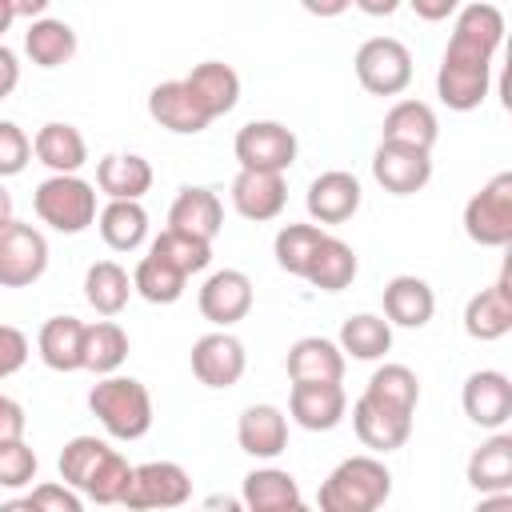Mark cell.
I'll list each match as a JSON object with an SVG mask.
<instances>
[{
    "label": "cell",
    "instance_id": "obj_21",
    "mask_svg": "<svg viewBox=\"0 0 512 512\" xmlns=\"http://www.w3.org/2000/svg\"><path fill=\"white\" fill-rule=\"evenodd\" d=\"M148 116L160 124V128H168V132H176V136H196V132H204L212 120L204 116V108L192 100V92L184 88V80H164V84H156L152 92H148Z\"/></svg>",
    "mask_w": 512,
    "mask_h": 512
},
{
    "label": "cell",
    "instance_id": "obj_27",
    "mask_svg": "<svg viewBox=\"0 0 512 512\" xmlns=\"http://www.w3.org/2000/svg\"><path fill=\"white\" fill-rule=\"evenodd\" d=\"M464 476L480 496L512 492V436L508 432H492L480 448H472Z\"/></svg>",
    "mask_w": 512,
    "mask_h": 512
},
{
    "label": "cell",
    "instance_id": "obj_9",
    "mask_svg": "<svg viewBox=\"0 0 512 512\" xmlns=\"http://www.w3.org/2000/svg\"><path fill=\"white\" fill-rule=\"evenodd\" d=\"M48 268V240L40 228L24 220H8L0 228V288H28Z\"/></svg>",
    "mask_w": 512,
    "mask_h": 512
},
{
    "label": "cell",
    "instance_id": "obj_33",
    "mask_svg": "<svg viewBox=\"0 0 512 512\" xmlns=\"http://www.w3.org/2000/svg\"><path fill=\"white\" fill-rule=\"evenodd\" d=\"M296 500H300V484L284 468H252L240 484L244 512H272V508H288Z\"/></svg>",
    "mask_w": 512,
    "mask_h": 512
},
{
    "label": "cell",
    "instance_id": "obj_11",
    "mask_svg": "<svg viewBox=\"0 0 512 512\" xmlns=\"http://www.w3.org/2000/svg\"><path fill=\"white\" fill-rule=\"evenodd\" d=\"M196 304H200V316L224 332L228 324H236L252 312V280L240 268H220L200 284Z\"/></svg>",
    "mask_w": 512,
    "mask_h": 512
},
{
    "label": "cell",
    "instance_id": "obj_48",
    "mask_svg": "<svg viewBox=\"0 0 512 512\" xmlns=\"http://www.w3.org/2000/svg\"><path fill=\"white\" fill-rule=\"evenodd\" d=\"M16 84H20V60H16V52L8 44H0V100L12 96Z\"/></svg>",
    "mask_w": 512,
    "mask_h": 512
},
{
    "label": "cell",
    "instance_id": "obj_37",
    "mask_svg": "<svg viewBox=\"0 0 512 512\" xmlns=\"http://www.w3.org/2000/svg\"><path fill=\"white\" fill-rule=\"evenodd\" d=\"M128 360V332L116 320L84 324V368L96 376H116V368Z\"/></svg>",
    "mask_w": 512,
    "mask_h": 512
},
{
    "label": "cell",
    "instance_id": "obj_57",
    "mask_svg": "<svg viewBox=\"0 0 512 512\" xmlns=\"http://www.w3.org/2000/svg\"><path fill=\"white\" fill-rule=\"evenodd\" d=\"M272 512H312L304 500H296V504H288V508H272Z\"/></svg>",
    "mask_w": 512,
    "mask_h": 512
},
{
    "label": "cell",
    "instance_id": "obj_47",
    "mask_svg": "<svg viewBox=\"0 0 512 512\" xmlns=\"http://www.w3.org/2000/svg\"><path fill=\"white\" fill-rule=\"evenodd\" d=\"M24 428H28V416H24L20 400H12V396L0 392V444L24 440Z\"/></svg>",
    "mask_w": 512,
    "mask_h": 512
},
{
    "label": "cell",
    "instance_id": "obj_55",
    "mask_svg": "<svg viewBox=\"0 0 512 512\" xmlns=\"http://www.w3.org/2000/svg\"><path fill=\"white\" fill-rule=\"evenodd\" d=\"M12 220V192L4 188V180H0V228Z\"/></svg>",
    "mask_w": 512,
    "mask_h": 512
},
{
    "label": "cell",
    "instance_id": "obj_15",
    "mask_svg": "<svg viewBox=\"0 0 512 512\" xmlns=\"http://www.w3.org/2000/svg\"><path fill=\"white\" fill-rule=\"evenodd\" d=\"M464 332L480 344H492L512 332V288H508V268L496 276V284L480 288L464 304Z\"/></svg>",
    "mask_w": 512,
    "mask_h": 512
},
{
    "label": "cell",
    "instance_id": "obj_13",
    "mask_svg": "<svg viewBox=\"0 0 512 512\" xmlns=\"http://www.w3.org/2000/svg\"><path fill=\"white\" fill-rule=\"evenodd\" d=\"M248 368L244 344L232 332H208L192 344V376L204 388H232Z\"/></svg>",
    "mask_w": 512,
    "mask_h": 512
},
{
    "label": "cell",
    "instance_id": "obj_53",
    "mask_svg": "<svg viewBox=\"0 0 512 512\" xmlns=\"http://www.w3.org/2000/svg\"><path fill=\"white\" fill-rule=\"evenodd\" d=\"M356 8L360 12H368V16H388V12H396V0H384V4H376V0H356Z\"/></svg>",
    "mask_w": 512,
    "mask_h": 512
},
{
    "label": "cell",
    "instance_id": "obj_28",
    "mask_svg": "<svg viewBox=\"0 0 512 512\" xmlns=\"http://www.w3.org/2000/svg\"><path fill=\"white\" fill-rule=\"evenodd\" d=\"M352 428H356V436H360L364 448H372V452H396L412 436V416L388 412V408H380V404H372V400L360 396L352 404Z\"/></svg>",
    "mask_w": 512,
    "mask_h": 512
},
{
    "label": "cell",
    "instance_id": "obj_1",
    "mask_svg": "<svg viewBox=\"0 0 512 512\" xmlns=\"http://www.w3.org/2000/svg\"><path fill=\"white\" fill-rule=\"evenodd\" d=\"M504 44V12L488 0L456 8L452 36L436 68V96L452 112H472L492 88V60Z\"/></svg>",
    "mask_w": 512,
    "mask_h": 512
},
{
    "label": "cell",
    "instance_id": "obj_31",
    "mask_svg": "<svg viewBox=\"0 0 512 512\" xmlns=\"http://www.w3.org/2000/svg\"><path fill=\"white\" fill-rule=\"evenodd\" d=\"M360 396L372 400V404H380V408H388V412L412 416L416 404H420V380H416V372L408 364H380L368 376V384H364Z\"/></svg>",
    "mask_w": 512,
    "mask_h": 512
},
{
    "label": "cell",
    "instance_id": "obj_49",
    "mask_svg": "<svg viewBox=\"0 0 512 512\" xmlns=\"http://www.w3.org/2000/svg\"><path fill=\"white\" fill-rule=\"evenodd\" d=\"M456 0H412V12L420 16V20H448V16H456Z\"/></svg>",
    "mask_w": 512,
    "mask_h": 512
},
{
    "label": "cell",
    "instance_id": "obj_5",
    "mask_svg": "<svg viewBox=\"0 0 512 512\" xmlns=\"http://www.w3.org/2000/svg\"><path fill=\"white\" fill-rule=\"evenodd\" d=\"M464 232L480 248L512 244V172H496L464 204Z\"/></svg>",
    "mask_w": 512,
    "mask_h": 512
},
{
    "label": "cell",
    "instance_id": "obj_42",
    "mask_svg": "<svg viewBox=\"0 0 512 512\" xmlns=\"http://www.w3.org/2000/svg\"><path fill=\"white\" fill-rule=\"evenodd\" d=\"M128 480H132V464L112 448L100 464H96V472L84 480V496L88 500H96V504H120L124 500V492H128Z\"/></svg>",
    "mask_w": 512,
    "mask_h": 512
},
{
    "label": "cell",
    "instance_id": "obj_23",
    "mask_svg": "<svg viewBox=\"0 0 512 512\" xmlns=\"http://www.w3.org/2000/svg\"><path fill=\"white\" fill-rule=\"evenodd\" d=\"M32 152L44 168H52V176H76L88 160V144H84L80 128L68 120L40 124V132L32 136Z\"/></svg>",
    "mask_w": 512,
    "mask_h": 512
},
{
    "label": "cell",
    "instance_id": "obj_14",
    "mask_svg": "<svg viewBox=\"0 0 512 512\" xmlns=\"http://www.w3.org/2000/svg\"><path fill=\"white\" fill-rule=\"evenodd\" d=\"M364 192H360V180L344 168H332V172H320L312 184H308V216L312 224H344L356 216Z\"/></svg>",
    "mask_w": 512,
    "mask_h": 512
},
{
    "label": "cell",
    "instance_id": "obj_30",
    "mask_svg": "<svg viewBox=\"0 0 512 512\" xmlns=\"http://www.w3.org/2000/svg\"><path fill=\"white\" fill-rule=\"evenodd\" d=\"M96 228L112 252H136L148 240V212L140 200H108L96 212Z\"/></svg>",
    "mask_w": 512,
    "mask_h": 512
},
{
    "label": "cell",
    "instance_id": "obj_51",
    "mask_svg": "<svg viewBox=\"0 0 512 512\" xmlns=\"http://www.w3.org/2000/svg\"><path fill=\"white\" fill-rule=\"evenodd\" d=\"M472 512H512V492H492V496H480V504Z\"/></svg>",
    "mask_w": 512,
    "mask_h": 512
},
{
    "label": "cell",
    "instance_id": "obj_2",
    "mask_svg": "<svg viewBox=\"0 0 512 512\" xmlns=\"http://www.w3.org/2000/svg\"><path fill=\"white\" fill-rule=\"evenodd\" d=\"M392 496V472L376 456L340 460L316 492V512H380Z\"/></svg>",
    "mask_w": 512,
    "mask_h": 512
},
{
    "label": "cell",
    "instance_id": "obj_32",
    "mask_svg": "<svg viewBox=\"0 0 512 512\" xmlns=\"http://www.w3.org/2000/svg\"><path fill=\"white\" fill-rule=\"evenodd\" d=\"M24 52L36 68H60L76 56V32H72V24L56 20V16H40L24 32Z\"/></svg>",
    "mask_w": 512,
    "mask_h": 512
},
{
    "label": "cell",
    "instance_id": "obj_3",
    "mask_svg": "<svg viewBox=\"0 0 512 512\" xmlns=\"http://www.w3.org/2000/svg\"><path fill=\"white\" fill-rule=\"evenodd\" d=\"M88 408L112 440H140L152 428V396L136 376H100L88 392Z\"/></svg>",
    "mask_w": 512,
    "mask_h": 512
},
{
    "label": "cell",
    "instance_id": "obj_16",
    "mask_svg": "<svg viewBox=\"0 0 512 512\" xmlns=\"http://www.w3.org/2000/svg\"><path fill=\"white\" fill-rule=\"evenodd\" d=\"M168 228L212 244L216 232L224 228V204H220V196L212 188H200V184L180 188L176 200H172V208H168Z\"/></svg>",
    "mask_w": 512,
    "mask_h": 512
},
{
    "label": "cell",
    "instance_id": "obj_26",
    "mask_svg": "<svg viewBox=\"0 0 512 512\" xmlns=\"http://www.w3.org/2000/svg\"><path fill=\"white\" fill-rule=\"evenodd\" d=\"M36 352L52 372H80L84 368V320L76 316H48L36 336Z\"/></svg>",
    "mask_w": 512,
    "mask_h": 512
},
{
    "label": "cell",
    "instance_id": "obj_18",
    "mask_svg": "<svg viewBox=\"0 0 512 512\" xmlns=\"http://www.w3.org/2000/svg\"><path fill=\"white\" fill-rule=\"evenodd\" d=\"M284 368H288L292 384H340L344 380V352L336 348V340L300 336L288 348Z\"/></svg>",
    "mask_w": 512,
    "mask_h": 512
},
{
    "label": "cell",
    "instance_id": "obj_43",
    "mask_svg": "<svg viewBox=\"0 0 512 512\" xmlns=\"http://www.w3.org/2000/svg\"><path fill=\"white\" fill-rule=\"evenodd\" d=\"M36 476V452L24 440L0 444V488H24Z\"/></svg>",
    "mask_w": 512,
    "mask_h": 512
},
{
    "label": "cell",
    "instance_id": "obj_12",
    "mask_svg": "<svg viewBox=\"0 0 512 512\" xmlns=\"http://www.w3.org/2000/svg\"><path fill=\"white\" fill-rule=\"evenodd\" d=\"M460 404H464V416L480 428H492L500 432L512 416V380L496 368H480L464 380L460 388Z\"/></svg>",
    "mask_w": 512,
    "mask_h": 512
},
{
    "label": "cell",
    "instance_id": "obj_8",
    "mask_svg": "<svg viewBox=\"0 0 512 512\" xmlns=\"http://www.w3.org/2000/svg\"><path fill=\"white\" fill-rule=\"evenodd\" d=\"M232 152L240 160L244 172H288L296 164V132L280 120H248L236 140H232Z\"/></svg>",
    "mask_w": 512,
    "mask_h": 512
},
{
    "label": "cell",
    "instance_id": "obj_25",
    "mask_svg": "<svg viewBox=\"0 0 512 512\" xmlns=\"http://www.w3.org/2000/svg\"><path fill=\"white\" fill-rule=\"evenodd\" d=\"M436 312V292L420 276H392L384 284V320L400 328H424Z\"/></svg>",
    "mask_w": 512,
    "mask_h": 512
},
{
    "label": "cell",
    "instance_id": "obj_50",
    "mask_svg": "<svg viewBox=\"0 0 512 512\" xmlns=\"http://www.w3.org/2000/svg\"><path fill=\"white\" fill-rule=\"evenodd\" d=\"M200 512H244L240 496H228V492H212L200 500Z\"/></svg>",
    "mask_w": 512,
    "mask_h": 512
},
{
    "label": "cell",
    "instance_id": "obj_20",
    "mask_svg": "<svg viewBox=\"0 0 512 512\" xmlns=\"http://www.w3.org/2000/svg\"><path fill=\"white\" fill-rule=\"evenodd\" d=\"M288 412L308 432H332L348 412V396L340 384H292Z\"/></svg>",
    "mask_w": 512,
    "mask_h": 512
},
{
    "label": "cell",
    "instance_id": "obj_34",
    "mask_svg": "<svg viewBox=\"0 0 512 512\" xmlns=\"http://www.w3.org/2000/svg\"><path fill=\"white\" fill-rule=\"evenodd\" d=\"M360 272V260L352 252V244H344L340 236H324V244L316 248L312 264H308V284L320 292H344Z\"/></svg>",
    "mask_w": 512,
    "mask_h": 512
},
{
    "label": "cell",
    "instance_id": "obj_4",
    "mask_svg": "<svg viewBox=\"0 0 512 512\" xmlns=\"http://www.w3.org/2000/svg\"><path fill=\"white\" fill-rule=\"evenodd\" d=\"M32 208H36L40 224H48L64 236H76L88 224H96V184H88L80 176H48L36 184Z\"/></svg>",
    "mask_w": 512,
    "mask_h": 512
},
{
    "label": "cell",
    "instance_id": "obj_54",
    "mask_svg": "<svg viewBox=\"0 0 512 512\" xmlns=\"http://www.w3.org/2000/svg\"><path fill=\"white\" fill-rule=\"evenodd\" d=\"M12 24H16V8H12V0H0V36H4Z\"/></svg>",
    "mask_w": 512,
    "mask_h": 512
},
{
    "label": "cell",
    "instance_id": "obj_29",
    "mask_svg": "<svg viewBox=\"0 0 512 512\" xmlns=\"http://www.w3.org/2000/svg\"><path fill=\"white\" fill-rule=\"evenodd\" d=\"M96 188L108 200H140L152 188V164L136 152H108L96 164Z\"/></svg>",
    "mask_w": 512,
    "mask_h": 512
},
{
    "label": "cell",
    "instance_id": "obj_24",
    "mask_svg": "<svg viewBox=\"0 0 512 512\" xmlns=\"http://www.w3.org/2000/svg\"><path fill=\"white\" fill-rule=\"evenodd\" d=\"M436 136H440V124H436V112L424 100H396L384 112V128H380L384 144H404V148L432 152Z\"/></svg>",
    "mask_w": 512,
    "mask_h": 512
},
{
    "label": "cell",
    "instance_id": "obj_39",
    "mask_svg": "<svg viewBox=\"0 0 512 512\" xmlns=\"http://www.w3.org/2000/svg\"><path fill=\"white\" fill-rule=\"evenodd\" d=\"M148 256L164 260V264H168V268H176L180 276H192V272H204V268L212 264V244H208V240H196V236H184V232L164 228V232L152 240Z\"/></svg>",
    "mask_w": 512,
    "mask_h": 512
},
{
    "label": "cell",
    "instance_id": "obj_38",
    "mask_svg": "<svg viewBox=\"0 0 512 512\" xmlns=\"http://www.w3.org/2000/svg\"><path fill=\"white\" fill-rule=\"evenodd\" d=\"M324 228L320 224H284L280 232H276V244H272V252H276V264L288 272V276H308V264H312V256H316V248L324 244Z\"/></svg>",
    "mask_w": 512,
    "mask_h": 512
},
{
    "label": "cell",
    "instance_id": "obj_36",
    "mask_svg": "<svg viewBox=\"0 0 512 512\" xmlns=\"http://www.w3.org/2000/svg\"><path fill=\"white\" fill-rule=\"evenodd\" d=\"M336 348L352 360H380L392 348V324L376 312H356L340 324V340Z\"/></svg>",
    "mask_w": 512,
    "mask_h": 512
},
{
    "label": "cell",
    "instance_id": "obj_19",
    "mask_svg": "<svg viewBox=\"0 0 512 512\" xmlns=\"http://www.w3.org/2000/svg\"><path fill=\"white\" fill-rule=\"evenodd\" d=\"M236 444L256 460H276L288 448V416L276 404H248L236 420Z\"/></svg>",
    "mask_w": 512,
    "mask_h": 512
},
{
    "label": "cell",
    "instance_id": "obj_44",
    "mask_svg": "<svg viewBox=\"0 0 512 512\" xmlns=\"http://www.w3.org/2000/svg\"><path fill=\"white\" fill-rule=\"evenodd\" d=\"M28 160H32V140L24 136V128L16 120H0V180L20 176Z\"/></svg>",
    "mask_w": 512,
    "mask_h": 512
},
{
    "label": "cell",
    "instance_id": "obj_52",
    "mask_svg": "<svg viewBox=\"0 0 512 512\" xmlns=\"http://www.w3.org/2000/svg\"><path fill=\"white\" fill-rule=\"evenodd\" d=\"M12 8H16V20H20V16L40 20V16L48 12V0H12Z\"/></svg>",
    "mask_w": 512,
    "mask_h": 512
},
{
    "label": "cell",
    "instance_id": "obj_40",
    "mask_svg": "<svg viewBox=\"0 0 512 512\" xmlns=\"http://www.w3.org/2000/svg\"><path fill=\"white\" fill-rule=\"evenodd\" d=\"M184 284H188V276H180L176 268H168L156 256H144L132 272V292L144 296L148 304H176L184 296Z\"/></svg>",
    "mask_w": 512,
    "mask_h": 512
},
{
    "label": "cell",
    "instance_id": "obj_56",
    "mask_svg": "<svg viewBox=\"0 0 512 512\" xmlns=\"http://www.w3.org/2000/svg\"><path fill=\"white\" fill-rule=\"evenodd\" d=\"M0 512H36V508H32V500H28V496H16V500H4V504H0Z\"/></svg>",
    "mask_w": 512,
    "mask_h": 512
},
{
    "label": "cell",
    "instance_id": "obj_22",
    "mask_svg": "<svg viewBox=\"0 0 512 512\" xmlns=\"http://www.w3.org/2000/svg\"><path fill=\"white\" fill-rule=\"evenodd\" d=\"M184 88L192 92V100L204 108L208 120L232 112L236 100H240V76H236V68L224 64V60H204V64H196V68L184 76Z\"/></svg>",
    "mask_w": 512,
    "mask_h": 512
},
{
    "label": "cell",
    "instance_id": "obj_35",
    "mask_svg": "<svg viewBox=\"0 0 512 512\" xmlns=\"http://www.w3.org/2000/svg\"><path fill=\"white\" fill-rule=\"evenodd\" d=\"M132 296V276L116 264V260H96L84 272V300L100 312V316H116L128 308Z\"/></svg>",
    "mask_w": 512,
    "mask_h": 512
},
{
    "label": "cell",
    "instance_id": "obj_41",
    "mask_svg": "<svg viewBox=\"0 0 512 512\" xmlns=\"http://www.w3.org/2000/svg\"><path fill=\"white\" fill-rule=\"evenodd\" d=\"M112 448H108V440H100V436H72L64 448H60V480L68 484V488H84V480L96 472V464L108 456Z\"/></svg>",
    "mask_w": 512,
    "mask_h": 512
},
{
    "label": "cell",
    "instance_id": "obj_7",
    "mask_svg": "<svg viewBox=\"0 0 512 512\" xmlns=\"http://www.w3.org/2000/svg\"><path fill=\"white\" fill-rule=\"evenodd\" d=\"M352 64L360 88L372 96H400L412 84V52L396 36H368Z\"/></svg>",
    "mask_w": 512,
    "mask_h": 512
},
{
    "label": "cell",
    "instance_id": "obj_6",
    "mask_svg": "<svg viewBox=\"0 0 512 512\" xmlns=\"http://www.w3.org/2000/svg\"><path fill=\"white\" fill-rule=\"evenodd\" d=\"M192 500V476L176 460H148L132 464V480L124 492L128 512H172Z\"/></svg>",
    "mask_w": 512,
    "mask_h": 512
},
{
    "label": "cell",
    "instance_id": "obj_10",
    "mask_svg": "<svg viewBox=\"0 0 512 512\" xmlns=\"http://www.w3.org/2000/svg\"><path fill=\"white\" fill-rule=\"evenodd\" d=\"M372 176L392 196H412L432 180V152L404 148V144H376L372 152Z\"/></svg>",
    "mask_w": 512,
    "mask_h": 512
},
{
    "label": "cell",
    "instance_id": "obj_17",
    "mask_svg": "<svg viewBox=\"0 0 512 512\" xmlns=\"http://www.w3.org/2000/svg\"><path fill=\"white\" fill-rule=\"evenodd\" d=\"M288 204V184L280 172H236L232 180V208L244 216V220H276Z\"/></svg>",
    "mask_w": 512,
    "mask_h": 512
},
{
    "label": "cell",
    "instance_id": "obj_45",
    "mask_svg": "<svg viewBox=\"0 0 512 512\" xmlns=\"http://www.w3.org/2000/svg\"><path fill=\"white\" fill-rule=\"evenodd\" d=\"M28 500L36 512H84L76 488H68V484H36Z\"/></svg>",
    "mask_w": 512,
    "mask_h": 512
},
{
    "label": "cell",
    "instance_id": "obj_46",
    "mask_svg": "<svg viewBox=\"0 0 512 512\" xmlns=\"http://www.w3.org/2000/svg\"><path fill=\"white\" fill-rule=\"evenodd\" d=\"M28 364V336L12 324H0V380L16 376Z\"/></svg>",
    "mask_w": 512,
    "mask_h": 512
}]
</instances>
